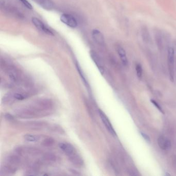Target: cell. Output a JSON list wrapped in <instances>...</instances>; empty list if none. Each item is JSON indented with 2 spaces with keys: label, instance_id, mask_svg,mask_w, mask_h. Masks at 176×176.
<instances>
[{
  "label": "cell",
  "instance_id": "d4e9b609",
  "mask_svg": "<svg viewBox=\"0 0 176 176\" xmlns=\"http://www.w3.org/2000/svg\"><path fill=\"white\" fill-rule=\"evenodd\" d=\"M165 176H170V174H168V173H166V174H165Z\"/></svg>",
  "mask_w": 176,
  "mask_h": 176
},
{
  "label": "cell",
  "instance_id": "2e32d148",
  "mask_svg": "<svg viewBox=\"0 0 176 176\" xmlns=\"http://www.w3.org/2000/svg\"><path fill=\"white\" fill-rule=\"evenodd\" d=\"M24 138L25 140L29 142H36L40 140V136L37 135L27 134L24 136Z\"/></svg>",
  "mask_w": 176,
  "mask_h": 176
},
{
  "label": "cell",
  "instance_id": "cb8c5ba5",
  "mask_svg": "<svg viewBox=\"0 0 176 176\" xmlns=\"http://www.w3.org/2000/svg\"><path fill=\"white\" fill-rule=\"evenodd\" d=\"M5 117L6 119L8 120H9V121H13V120L15 119L13 115H11V114H8V113H7V114H6L5 115Z\"/></svg>",
  "mask_w": 176,
  "mask_h": 176
},
{
  "label": "cell",
  "instance_id": "7c38bea8",
  "mask_svg": "<svg viewBox=\"0 0 176 176\" xmlns=\"http://www.w3.org/2000/svg\"><path fill=\"white\" fill-rule=\"evenodd\" d=\"M12 95L14 100H23L29 97V95L27 92H25L23 90H18L15 91H13Z\"/></svg>",
  "mask_w": 176,
  "mask_h": 176
},
{
  "label": "cell",
  "instance_id": "9c48e42d",
  "mask_svg": "<svg viewBox=\"0 0 176 176\" xmlns=\"http://www.w3.org/2000/svg\"><path fill=\"white\" fill-rule=\"evenodd\" d=\"M7 74L11 81L17 83L20 81L21 77L17 70L14 68H10L7 69Z\"/></svg>",
  "mask_w": 176,
  "mask_h": 176
},
{
  "label": "cell",
  "instance_id": "7402d4cb",
  "mask_svg": "<svg viewBox=\"0 0 176 176\" xmlns=\"http://www.w3.org/2000/svg\"><path fill=\"white\" fill-rule=\"evenodd\" d=\"M20 1L24 5L25 7L28 9H32L33 8L32 5L27 0H20Z\"/></svg>",
  "mask_w": 176,
  "mask_h": 176
},
{
  "label": "cell",
  "instance_id": "ac0fdd59",
  "mask_svg": "<svg viewBox=\"0 0 176 176\" xmlns=\"http://www.w3.org/2000/svg\"><path fill=\"white\" fill-rule=\"evenodd\" d=\"M75 66H76V67H77V70H78V71L79 72V75H80L81 78H82V81H83L84 83L85 84V85L87 87H88V86H89V85H88V82H87V80H86L85 76V75L84 74L83 72V71L82 70L80 66L79 65V64L78 63L76 62V63H75Z\"/></svg>",
  "mask_w": 176,
  "mask_h": 176
},
{
  "label": "cell",
  "instance_id": "8992f818",
  "mask_svg": "<svg viewBox=\"0 0 176 176\" xmlns=\"http://www.w3.org/2000/svg\"><path fill=\"white\" fill-rule=\"evenodd\" d=\"M90 55L100 72H101V74H103L104 72V65L101 59L94 51H90Z\"/></svg>",
  "mask_w": 176,
  "mask_h": 176
},
{
  "label": "cell",
  "instance_id": "8fae6325",
  "mask_svg": "<svg viewBox=\"0 0 176 176\" xmlns=\"http://www.w3.org/2000/svg\"><path fill=\"white\" fill-rule=\"evenodd\" d=\"M68 158L71 161V162L75 166L80 167L83 165L84 162L83 159L77 152H75L71 156H68Z\"/></svg>",
  "mask_w": 176,
  "mask_h": 176
},
{
  "label": "cell",
  "instance_id": "ffe728a7",
  "mask_svg": "<svg viewBox=\"0 0 176 176\" xmlns=\"http://www.w3.org/2000/svg\"><path fill=\"white\" fill-rule=\"evenodd\" d=\"M136 71L138 78L139 79H141V78L142 77V67L140 64H138L136 65Z\"/></svg>",
  "mask_w": 176,
  "mask_h": 176
},
{
  "label": "cell",
  "instance_id": "6da1fadb",
  "mask_svg": "<svg viewBox=\"0 0 176 176\" xmlns=\"http://www.w3.org/2000/svg\"><path fill=\"white\" fill-rule=\"evenodd\" d=\"M15 113L17 117L23 119H30L39 116L38 112L32 105L17 108Z\"/></svg>",
  "mask_w": 176,
  "mask_h": 176
},
{
  "label": "cell",
  "instance_id": "3957f363",
  "mask_svg": "<svg viewBox=\"0 0 176 176\" xmlns=\"http://www.w3.org/2000/svg\"><path fill=\"white\" fill-rule=\"evenodd\" d=\"M60 20L69 27L75 28L78 26V22L76 19L70 14H62L60 17Z\"/></svg>",
  "mask_w": 176,
  "mask_h": 176
},
{
  "label": "cell",
  "instance_id": "ba28073f",
  "mask_svg": "<svg viewBox=\"0 0 176 176\" xmlns=\"http://www.w3.org/2000/svg\"><path fill=\"white\" fill-rule=\"evenodd\" d=\"M92 37L95 42L98 43L99 45H104V42H105L104 36L101 32L98 29H93L92 31Z\"/></svg>",
  "mask_w": 176,
  "mask_h": 176
},
{
  "label": "cell",
  "instance_id": "277c9868",
  "mask_svg": "<svg viewBox=\"0 0 176 176\" xmlns=\"http://www.w3.org/2000/svg\"><path fill=\"white\" fill-rule=\"evenodd\" d=\"M32 22L34 26L41 31L44 32L45 34L49 35H54L52 31L49 29L38 18L36 17H33L32 19Z\"/></svg>",
  "mask_w": 176,
  "mask_h": 176
},
{
  "label": "cell",
  "instance_id": "9a60e30c",
  "mask_svg": "<svg viewBox=\"0 0 176 176\" xmlns=\"http://www.w3.org/2000/svg\"><path fill=\"white\" fill-rule=\"evenodd\" d=\"M57 156L54 154H47L43 156V161L47 163H53L56 162L57 161Z\"/></svg>",
  "mask_w": 176,
  "mask_h": 176
},
{
  "label": "cell",
  "instance_id": "5b68a950",
  "mask_svg": "<svg viewBox=\"0 0 176 176\" xmlns=\"http://www.w3.org/2000/svg\"><path fill=\"white\" fill-rule=\"evenodd\" d=\"M98 112H99V114L100 117L101 118L102 122H103L104 126L106 127L108 131L111 133L112 135L116 136V133L115 132V130L113 128L112 124H111L110 121L109 120L108 117L106 116L105 113L103 111H102L101 110H99Z\"/></svg>",
  "mask_w": 176,
  "mask_h": 176
},
{
  "label": "cell",
  "instance_id": "30bf717a",
  "mask_svg": "<svg viewBox=\"0 0 176 176\" xmlns=\"http://www.w3.org/2000/svg\"><path fill=\"white\" fill-rule=\"evenodd\" d=\"M158 144L161 149L167 150L171 147V142L164 136H161L158 139Z\"/></svg>",
  "mask_w": 176,
  "mask_h": 176
},
{
  "label": "cell",
  "instance_id": "d6986e66",
  "mask_svg": "<svg viewBox=\"0 0 176 176\" xmlns=\"http://www.w3.org/2000/svg\"><path fill=\"white\" fill-rule=\"evenodd\" d=\"M55 143V140L52 138H45L42 142V145L43 146L50 147L52 146Z\"/></svg>",
  "mask_w": 176,
  "mask_h": 176
},
{
  "label": "cell",
  "instance_id": "e0dca14e",
  "mask_svg": "<svg viewBox=\"0 0 176 176\" xmlns=\"http://www.w3.org/2000/svg\"><path fill=\"white\" fill-rule=\"evenodd\" d=\"M27 126L33 129H41L43 126H45V124L43 122H29L27 124Z\"/></svg>",
  "mask_w": 176,
  "mask_h": 176
},
{
  "label": "cell",
  "instance_id": "52a82bcc",
  "mask_svg": "<svg viewBox=\"0 0 176 176\" xmlns=\"http://www.w3.org/2000/svg\"><path fill=\"white\" fill-rule=\"evenodd\" d=\"M59 147L68 156H71L77 152L75 147L68 142H61L59 144Z\"/></svg>",
  "mask_w": 176,
  "mask_h": 176
},
{
  "label": "cell",
  "instance_id": "4fadbf2b",
  "mask_svg": "<svg viewBox=\"0 0 176 176\" xmlns=\"http://www.w3.org/2000/svg\"><path fill=\"white\" fill-rule=\"evenodd\" d=\"M117 51L118 54L119 56L121 61H122V64L124 66L128 65V61L126 57V53L123 47L121 46L118 45L117 47Z\"/></svg>",
  "mask_w": 176,
  "mask_h": 176
},
{
  "label": "cell",
  "instance_id": "44dd1931",
  "mask_svg": "<svg viewBox=\"0 0 176 176\" xmlns=\"http://www.w3.org/2000/svg\"><path fill=\"white\" fill-rule=\"evenodd\" d=\"M150 101L151 102V103H152V104H154V106H156V108H158L159 110V111H160L161 113H163V114H164V111L163 110L162 108V107L160 106V104H159L155 100H154L153 99L150 100Z\"/></svg>",
  "mask_w": 176,
  "mask_h": 176
},
{
  "label": "cell",
  "instance_id": "5bb4252c",
  "mask_svg": "<svg viewBox=\"0 0 176 176\" xmlns=\"http://www.w3.org/2000/svg\"><path fill=\"white\" fill-rule=\"evenodd\" d=\"M39 4L44 9L51 10L54 7V3L51 0H39Z\"/></svg>",
  "mask_w": 176,
  "mask_h": 176
},
{
  "label": "cell",
  "instance_id": "7a4b0ae2",
  "mask_svg": "<svg viewBox=\"0 0 176 176\" xmlns=\"http://www.w3.org/2000/svg\"><path fill=\"white\" fill-rule=\"evenodd\" d=\"M174 62H175V53L173 48L170 47L168 50V65L169 68V76L172 81H174Z\"/></svg>",
  "mask_w": 176,
  "mask_h": 176
},
{
  "label": "cell",
  "instance_id": "603a6c76",
  "mask_svg": "<svg viewBox=\"0 0 176 176\" xmlns=\"http://www.w3.org/2000/svg\"><path fill=\"white\" fill-rule=\"evenodd\" d=\"M140 134L142 136V138H144L145 140H146L147 142H150L151 140H150V138H149V136L148 135L144 133V132H140Z\"/></svg>",
  "mask_w": 176,
  "mask_h": 176
}]
</instances>
